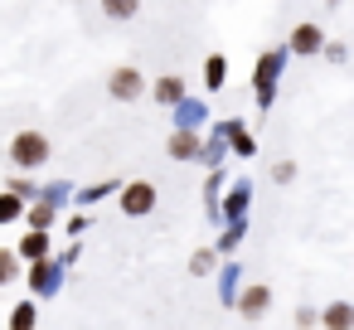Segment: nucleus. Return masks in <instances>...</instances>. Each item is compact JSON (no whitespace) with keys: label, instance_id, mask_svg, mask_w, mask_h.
I'll return each mask as SVG.
<instances>
[{"label":"nucleus","instance_id":"obj_1","mask_svg":"<svg viewBox=\"0 0 354 330\" xmlns=\"http://www.w3.org/2000/svg\"><path fill=\"white\" fill-rule=\"evenodd\" d=\"M10 161H15L20 170L44 165V161H49V136H44V131H20V136L10 141Z\"/></svg>","mask_w":354,"mask_h":330},{"label":"nucleus","instance_id":"obj_2","mask_svg":"<svg viewBox=\"0 0 354 330\" xmlns=\"http://www.w3.org/2000/svg\"><path fill=\"white\" fill-rule=\"evenodd\" d=\"M107 93H112L117 102H136V98L146 93V78H141V68H131V64L112 68V78H107Z\"/></svg>","mask_w":354,"mask_h":330},{"label":"nucleus","instance_id":"obj_3","mask_svg":"<svg viewBox=\"0 0 354 330\" xmlns=\"http://www.w3.org/2000/svg\"><path fill=\"white\" fill-rule=\"evenodd\" d=\"M151 209H156V185H151V180H131V185L122 190V214L146 219Z\"/></svg>","mask_w":354,"mask_h":330},{"label":"nucleus","instance_id":"obj_4","mask_svg":"<svg viewBox=\"0 0 354 330\" xmlns=\"http://www.w3.org/2000/svg\"><path fill=\"white\" fill-rule=\"evenodd\" d=\"M267 306H272V291L262 286V282H252L243 296H238V311L248 315V320H257V315H267Z\"/></svg>","mask_w":354,"mask_h":330},{"label":"nucleus","instance_id":"obj_5","mask_svg":"<svg viewBox=\"0 0 354 330\" xmlns=\"http://www.w3.org/2000/svg\"><path fill=\"white\" fill-rule=\"evenodd\" d=\"M320 44H325V30H320V25H296V30H291V49H296V54H315Z\"/></svg>","mask_w":354,"mask_h":330},{"label":"nucleus","instance_id":"obj_6","mask_svg":"<svg viewBox=\"0 0 354 330\" xmlns=\"http://www.w3.org/2000/svg\"><path fill=\"white\" fill-rule=\"evenodd\" d=\"M320 320H325V330H354V306L349 301H330Z\"/></svg>","mask_w":354,"mask_h":330},{"label":"nucleus","instance_id":"obj_7","mask_svg":"<svg viewBox=\"0 0 354 330\" xmlns=\"http://www.w3.org/2000/svg\"><path fill=\"white\" fill-rule=\"evenodd\" d=\"M102 15L107 20H136L141 15V0H102Z\"/></svg>","mask_w":354,"mask_h":330},{"label":"nucleus","instance_id":"obj_8","mask_svg":"<svg viewBox=\"0 0 354 330\" xmlns=\"http://www.w3.org/2000/svg\"><path fill=\"white\" fill-rule=\"evenodd\" d=\"M180 98H185V78H175V73H170V78H160V83H156V102H180Z\"/></svg>","mask_w":354,"mask_h":330},{"label":"nucleus","instance_id":"obj_9","mask_svg":"<svg viewBox=\"0 0 354 330\" xmlns=\"http://www.w3.org/2000/svg\"><path fill=\"white\" fill-rule=\"evenodd\" d=\"M194 151H199V136H189V131L170 136V156H175V161H194Z\"/></svg>","mask_w":354,"mask_h":330},{"label":"nucleus","instance_id":"obj_10","mask_svg":"<svg viewBox=\"0 0 354 330\" xmlns=\"http://www.w3.org/2000/svg\"><path fill=\"white\" fill-rule=\"evenodd\" d=\"M44 253H49V233H25V243H20V257H35V262H44Z\"/></svg>","mask_w":354,"mask_h":330},{"label":"nucleus","instance_id":"obj_11","mask_svg":"<svg viewBox=\"0 0 354 330\" xmlns=\"http://www.w3.org/2000/svg\"><path fill=\"white\" fill-rule=\"evenodd\" d=\"M10 330H35V306H30V301H20V306H15V315H10Z\"/></svg>","mask_w":354,"mask_h":330},{"label":"nucleus","instance_id":"obj_12","mask_svg":"<svg viewBox=\"0 0 354 330\" xmlns=\"http://www.w3.org/2000/svg\"><path fill=\"white\" fill-rule=\"evenodd\" d=\"M223 68H228V64H223V59L214 54V59L204 64V83H209V88H223Z\"/></svg>","mask_w":354,"mask_h":330},{"label":"nucleus","instance_id":"obj_13","mask_svg":"<svg viewBox=\"0 0 354 330\" xmlns=\"http://www.w3.org/2000/svg\"><path fill=\"white\" fill-rule=\"evenodd\" d=\"M25 214V204L15 199V194H0V223H10V219H20Z\"/></svg>","mask_w":354,"mask_h":330},{"label":"nucleus","instance_id":"obj_14","mask_svg":"<svg viewBox=\"0 0 354 330\" xmlns=\"http://www.w3.org/2000/svg\"><path fill=\"white\" fill-rule=\"evenodd\" d=\"M15 272H20V257H15V253H0V286L15 282Z\"/></svg>","mask_w":354,"mask_h":330},{"label":"nucleus","instance_id":"obj_15","mask_svg":"<svg viewBox=\"0 0 354 330\" xmlns=\"http://www.w3.org/2000/svg\"><path fill=\"white\" fill-rule=\"evenodd\" d=\"M209 267H214V253H209V248H204V253H194V257H189V272H194V277H204V272H209Z\"/></svg>","mask_w":354,"mask_h":330},{"label":"nucleus","instance_id":"obj_16","mask_svg":"<svg viewBox=\"0 0 354 330\" xmlns=\"http://www.w3.org/2000/svg\"><path fill=\"white\" fill-rule=\"evenodd\" d=\"M30 219H35V228H39V233H44V228H49V219H54V214H49V204H39V209H35V214H30Z\"/></svg>","mask_w":354,"mask_h":330}]
</instances>
